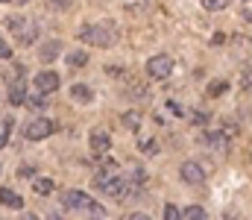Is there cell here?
<instances>
[{
	"mask_svg": "<svg viewBox=\"0 0 252 220\" xmlns=\"http://www.w3.org/2000/svg\"><path fill=\"white\" fill-rule=\"evenodd\" d=\"M109 147H112V138H109L103 129H94V132H91V150H94V153H109Z\"/></svg>",
	"mask_w": 252,
	"mask_h": 220,
	"instance_id": "8fae6325",
	"label": "cell"
},
{
	"mask_svg": "<svg viewBox=\"0 0 252 220\" xmlns=\"http://www.w3.org/2000/svg\"><path fill=\"white\" fill-rule=\"evenodd\" d=\"M179 173H182V179H185L188 185H196V182H202V179H205V167H202L199 161H185Z\"/></svg>",
	"mask_w": 252,
	"mask_h": 220,
	"instance_id": "8992f818",
	"label": "cell"
},
{
	"mask_svg": "<svg viewBox=\"0 0 252 220\" xmlns=\"http://www.w3.org/2000/svg\"><path fill=\"white\" fill-rule=\"evenodd\" d=\"M70 97H73L76 103H91V97H94V94H91V88H88V85L76 82V85L70 88Z\"/></svg>",
	"mask_w": 252,
	"mask_h": 220,
	"instance_id": "4fadbf2b",
	"label": "cell"
},
{
	"mask_svg": "<svg viewBox=\"0 0 252 220\" xmlns=\"http://www.w3.org/2000/svg\"><path fill=\"white\" fill-rule=\"evenodd\" d=\"M121 188H124V179H115V176H112L100 191H103V194H112V197H121Z\"/></svg>",
	"mask_w": 252,
	"mask_h": 220,
	"instance_id": "2e32d148",
	"label": "cell"
},
{
	"mask_svg": "<svg viewBox=\"0 0 252 220\" xmlns=\"http://www.w3.org/2000/svg\"><path fill=\"white\" fill-rule=\"evenodd\" d=\"M79 41H85L91 47H112L118 41V32L112 24H85L79 30Z\"/></svg>",
	"mask_w": 252,
	"mask_h": 220,
	"instance_id": "6da1fadb",
	"label": "cell"
},
{
	"mask_svg": "<svg viewBox=\"0 0 252 220\" xmlns=\"http://www.w3.org/2000/svg\"><path fill=\"white\" fill-rule=\"evenodd\" d=\"M12 56V50H9V44L3 41V35H0V59H9Z\"/></svg>",
	"mask_w": 252,
	"mask_h": 220,
	"instance_id": "83f0119b",
	"label": "cell"
},
{
	"mask_svg": "<svg viewBox=\"0 0 252 220\" xmlns=\"http://www.w3.org/2000/svg\"><path fill=\"white\" fill-rule=\"evenodd\" d=\"M182 218H188V220H202V218H205V209H202V206H188V209L182 212Z\"/></svg>",
	"mask_w": 252,
	"mask_h": 220,
	"instance_id": "d6986e66",
	"label": "cell"
},
{
	"mask_svg": "<svg viewBox=\"0 0 252 220\" xmlns=\"http://www.w3.org/2000/svg\"><path fill=\"white\" fill-rule=\"evenodd\" d=\"M141 121H144V115L138 109H129V112H124V118H121V124H124L129 132H138L141 129Z\"/></svg>",
	"mask_w": 252,
	"mask_h": 220,
	"instance_id": "7c38bea8",
	"label": "cell"
},
{
	"mask_svg": "<svg viewBox=\"0 0 252 220\" xmlns=\"http://www.w3.org/2000/svg\"><path fill=\"white\" fill-rule=\"evenodd\" d=\"M208 121V112H193V124H205Z\"/></svg>",
	"mask_w": 252,
	"mask_h": 220,
	"instance_id": "f1b7e54d",
	"label": "cell"
},
{
	"mask_svg": "<svg viewBox=\"0 0 252 220\" xmlns=\"http://www.w3.org/2000/svg\"><path fill=\"white\" fill-rule=\"evenodd\" d=\"M0 203H3L6 209H12V212L24 209V197H21V194H15V191H9V188H3V191H0Z\"/></svg>",
	"mask_w": 252,
	"mask_h": 220,
	"instance_id": "30bf717a",
	"label": "cell"
},
{
	"mask_svg": "<svg viewBox=\"0 0 252 220\" xmlns=\"http://www.w3.org/2000/svg\"><path fill=\"white\" fill-rule=\"evenodd\" d=\"M67 65H70V68H82V65H88V53H82V50L70 53V56H67Z\"/></svg>",
	"mask_w": 252,
	"mask_h": 220,
	"instance_id": "e0dca14e",
	"label": "cell"
},
{
	"mask_svg": "<svg viewBox=\"0 0 252 220\" xmlns=\"http://www.w3.org/2000/svg\"><path fill=\"white\" fill-rule=\"evenodd\" d=\"M167 109H170V112H173V115H179V112H182V109H179V103H173V100H170V103H167Z\"/></svg>",
	"mask_w": 252,
	"mask_h": 220,
	"instance_id": "1f68e13d",
	"label": "cell"
},
{
	"mask_svg": "<svg viewBox=\"0 0 252 220\" xmlns=\"http://www.w3.org/2000/svg\"><path fill=\"white\" fill-rule=\"evenodd\" d=\"M164 218H167V220H179V218H182V212H179L173 203H167V206H164Z\"/></svg>",
	"mask_w": 252,
	"mask_h": 220,
	"instance_id": "d4e9b609",
	"label": "cell"
},
{
	"mask_svg": "<svg viewBox=\"0 0 252 220\" xmlns=\"http://www.w3.org/2000/svg\"><path fill=\"white\" fill-rule=\"evenodd\" d=\"M138 147H141V153H147V156H156V153H158V144H156L153 138H150V141L144 138V141H141Z\"/></svg>",
	"mask_w": 252,
	"mask_h": 220,
	"instance_id": "603a6c76",
	"label": "cell"
},
{
	"mask_svg": "<svg viewBox=\"0 0 252 220\" xmlns=\"http://www.w3.org/2000/svg\"><path fill=\"white\" fill-rule=\"evenodd\" d=\"M32 191H35V194H53V179H47V176H32Z\"/></svg>",
	"mask_w": 252,
	"mask_h": 220,
	"instance_id": "9a60e30c",
	"label": "cell"
},
{
	"mask_svg": "<svg viewBox=\"0 0 252 220\" xmlns=\"http://www.w3.org/2000/svg\"><path fill=\"white\" fill-rule=\"evenodd\" d=\"M18 173H21V176H24V179H30V176H32V167H30V164H24V167H21V170H18Z\"/></svg>",
	"mask_w": 252,
	"mask_h": 220,
	"instance_id": "f546056e",
	"label": "cell"
},
{
	"mask_svg": "<svg viewBox=\"0 0 252 220\" xmlns=\"http://www.w3.org/2000/svg\"><path fill=\"white\" fill-rule=\"evenodd\" d=\"M9 103H12V106H24V103H27V82H24L21 76L9 85Z\"/></svg>",
	"mask_w": 252,
	"mask_h": 220,
	"instance_id": "ba28073f",
	"label": "cell"
},
{
	"mask_svg": "<svg viewBox=\"0 0 252 220\" xmlns=\"http://www.w3.org/2000/svg\"><path fill=\"white\" fill-rule=\"evenodd\" d=\"M3 24H6V30H12V32H18V30H21V27H24L27 21H24L21 15H6V21H3Z\"/></svg>",
	"mask_w": 252,
	"mask_h": 220,
	"instance_id": "ac0fdd59",
	"label": "cell"
},
{
	"mask_svg": "<svg viewBox=\"0 0 252 220\" xmlns=\"http://www.w3.org/2000/svg\"><path fill=\"white\" fill-rule=\"evenodd\" d=\"M62 206H64V209H73V212L94 215V218H106L103 203L91 200V197H88V194H82V191H64V194H62Z\"/></svg>",
	"mask_w": 252,
	"mask_h": 220,
	"instance_id": "7a4b0ae2",
	"label": "cell"
},
{
	"mask_svg": "<svg viewBox=\"0 0 252 220\" xmlns=\"http://www.w3.org/2000/svg\"><path fill=\"white\" fill-rule=\"evenodd\" d=\"M196 138H199V144H208L211 150H226V144H229L226 132H199Z\"/></svg>",
	"mask_w": 252,
	"mask_h": 220,
	"instance_id": "52a82bcc",
	"label": "cell"
},
{
	"mask_svg": "<svg viewBox=\"0 0 252 220\" xmlns=\"http://www.w3.org/2000/svg\"><path fill=\"white\" fill-rule=\"evenodd\" d=\"M202 6H205L208 12H217V9H223V6H229V0H202Z\"/></svg>",
	"mask_w": 252,
	"mask_h": 220,
	"instance_id": "cb8c5ba5",
	"label": "cell"
},
{
	"mask_svg": "<svg viewBox=\"0 0 252 220\" xmlns=\"http://www.w3.org/2000/svg\"><path fill=\"white\" fill-rule=\"evenodd\" d=\"M70 3L73 0H47V9L50 12H64V9H70Z\"/></svg>",
	"mask_w": 252,
	"mask_h": 220,
	"instance_id": "44dd1931",
	"label": "cell"
},
{
	"mask_svg": "<svg viewBox=\"0 0 252 220\" xmlns=\"http://www.w3.org/2000/svg\"><path fill=\"white\" fill-rule=\"evenodd\" d=\"M6 141H9V132H6V135H0V147H6Z\"/></svg>",
	"mask_w": 252,
	"mask_h": 220,
	"instance_id": "d6a6232c",
	"label": "cell"
},
{
	"mask_svg": "<svg viewBox=\"0 0 252 220\" xmlns=\"http://www.w3.org/2000/svg\"><path fill=\"white\" fill-rule=\"evenodd\" d=\"M27 106H30V109H47V100H44V94L38 91L35 97H27Z\"/></svg>",
	"mask_w": 252,
	"mask_h": 220,
	"instance_id": "ffe728a7",
	"label": "cell"
},
{
	"mask_svg": "<svg viewBox=\"0 0 252 220\" xmlns=\"http://www.w3.org/2000/svg\"><path fill=\"white\" fill-rule=\"evenodd\" d=\"M62 53V44L59 41H47V44H41V50H38V59L44 62V65H50L56 56Z\"/></svg>",
	"mask_w": 252,
	"mask_h": 220,
	"instance_id": "9c48e42d",
	"label": "cell"
},
{
	"mask_svg": "<svg viewBox=\"0 0 252 220\" xmlns=\"http://www.w3.org/2000/svg\"><path fill=\"white\" fill-rule=\"evenodd\" d=\"M0 3H9V0H0Z\"/></svg>",
	"mask_w": 252,
	"mask_h": 220,
	"instance_id": "e575fe53",
	"label": "cell"
},
{
	"mask_svg": "<svg viewBox=\"0 0 252 220\" xmlns=\"http://www.w3.org/2000/svg\"><path fill=\"white\" fill-rule=\"evenodd\" d=\"M106 73H112V76H126L124 68H115V65H112V68H106Z\"/></svg>",
	"mask_w": 252,
	"mask_h": 220,
	"instance_id": "4dcf8cb0",
	"label": "cell"
},
{
	"mask_svg": "<svg viewBox=\"0 0 252 220\" xmlns=\"http://www.w3.org/2000/svg\"><path fill=\"white\" fill-rule=\"evenodd\" d=\"M226 88H229V82L220 79V82H211V85H208V94H211V97H220V94H226Z\"/></svg>",
	"mask_w": 252,
	"mask_h": 220,
	"instance_id": "7402d4cb",
	"label": "cell"
},
{
	"mask_svg": "<svg viewBox=\"0 0 252 220\" xmlns=\"http://www.w3.org/2000/svg\"><path fill=\"white\" fill-rule=\"evenodd\" d=\"M35 88H38L41 94H50V91H56V88H59V73H56V71H41V73H35Z\"/></svg>",
	"mask_w": 252,
	"mask_h": 220,
	"instance_id": "5b68a950",
	"label": "cell"
},
{
	"mask_svg": "<svg viewBox=\"0 0 252 220\" xmlns=\"http://www.w3.org/2000/svg\"><path fill=\"white\" fill-rule=\"evenodd\" d=\"M241 88L244 91H252V68H247V71L241 73Z\"/></svg>",
	"mask_w": 252,
	"mask_h": 220,
	"instance_id": "484cf974",
	"label": "cell"
},
{
	"mask_svg": "<svg viewBox=\"0 0 252 220\" xmlns=\"http://www.w3.org/2000/svg\"><path fill=\"white\" fill-rule=\"evenodd\" d=\"M15 35H18V41H21V44L27 47V44H32V41H35L38 30H35V27H30V24H24V27H21V30H18Z\"/></svg>",
	"mask_w": 252,
	"mask_h": 220,
	"instance_id": "5bb4252c",
	"label": "cell"
},
{
	"mask_svg": "<svg viewBox=\"0 0 252 220\" xmlns=\"http://www.w3.org/2000/svg\"><path fill=\"white\" fill-rule=\"evenodd\" d=\"M53 132H56V124H53V121H47V118H32V121L27 124V138H30V141L50 138Z\"/></svg>",
	"mask_w": 252,
	"mask_h": 220,
	"instance_id": "277c9868",
	"label": "cell"
},
{
	"mask_svg": "<svg viewBox=\"0 0 252 220\" xmlns=\"http://www.w3.org/2000/svg\"><path fill=\"white\" fill-rule=\"evenodd\" d=\"M223 132L232 138V135H238V126H235V121H226V126H223Z\"/></svg>",
	"mask_w": 252,
	"mask_h": 220,
	"instance_id": "4316f807",
	"label": "cell"
},
{
	"mask_svg": "<svg viewBox=\"0 0 252 220\" xmlns=\"http://www.w3.org/2000/svg\"><path fill=\"white\" fill-rule=\"evenodd\" d=\"M147 73H150V79H167L173 73V59L167 53H156L147 62Z\"/></svg>",
	"mask_w": 252,
	"mask_h": 220,
	"instance_id": "3957f363",
	"label": "cell"
},
{
	"mask_svg": "<svg viewBox=\"0 0 252 220\" xmlns=\"http://www.w3.org/2000/svg\"><path fill=\"white\" fill-rule=\"evenodd\" d=\"M247 21H252V9H250V12H247Z\"/></svg>",
	"mask_w": 252,
	"mask_h": 220,
	"instance_id": "836d02e7",
	"label": "cell"
}]
</instances>
